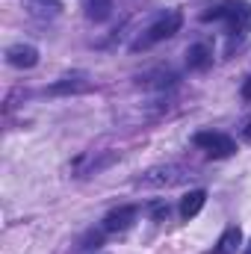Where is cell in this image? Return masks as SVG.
I'll return each mask as SVG.
<instances>
[{"label":"cell","instance_id":"cell-7","mask_svg":"<svg viewBox=\"0 0 251 254\" xmlns=\"http://www.w3.org/2000/svg\"><path fill=\"white\" fill-rule=\"evenodd\" d=\"M204 201H207V192H204V190L187 192V195L181 198V216H184V219L198 216V213H201V207H204Z\"/></svg>","mask_w":251,"mask_h":254},{"label":"cell","instance_id":"cell-4","mask_svg":"<svg viewBox=\"0 0 251 254\" xmlns=\"http://www.w3.org/2000/svg\"><path fill=\"white\" fill-rule=\"evenodd\" d=\"M187 178V169L184 166H157V169H148L142 178H136V187H172V184H181Z\"/></svg>","mask_w":251,"mask_h":254},{"label":"cell","instance_id":"cell-3","mask_svg":"<svg viewBox=\"0 0 251 254\" xmlns=\"http://www.w3.org/2000/svg\"><path fill=\"white\" fill-rule=\"evenodd\" d=\"M201 151H207L210 157H231L234 151H237V142L231 139V136H225V133H213V130H201V133H195V139H192Z\"/></svg>","mask_w":251,"mask_h":254},{"label":"cell","instance_id":"cell-13","mask_svg":"<svg viewBox=\"0 0 251 254\" xmlns=\"http://www.w3.org/2000/svg\"><path fill=\"white\" fill-rule=\"evenodd\" d=\"M151 216H154V222H166L169 219V204H163V201L151 204Z\"/></svg>","mask_w":251,"mask_h":254},{"label":"cell","instance_id":"cell-14","mask_svg":"<svg viewBox=\"0 0 251 254\" xmlns=\"http://www.w3.org/2000/svg\"><path fill=\"white\" fill-rule=\"evenodd\" d=\"M243 98H246V101H251V77L243 83Z\"/></svg>","mask_w":251,"mask_h":254},{"label":"cell","instance_id":"cell-10","mask_svg":"<svg viewBox=\"0 0 251 254\" xmlns=\"http://www.w3.org/2000/svg\"><path fill=\"white\" fill-rule=\"evenodd\" d=\"M24 6L33 12V15H39V18H54V15H60V0H24Z\"/></svg>","mask_w":251,"mask_h":254},{"label":"cell","instance_id":"cell-16","mask_svg":"<svg viewBox=\"0 0 251 254\" xmlns=\"http://www.w3.org/2000/svg\"><path fill=\"white\" fill-rule=\"evenodd\" d=\"M249 254H251V252H249Z\"/></svg>","mask_w":251,"mask_h":254},{"label":"cell","instance_id":"cell-11","mask_svg":"<svg viewBox=\"0 0 251 254\" xmlns=\"http://www.w3.org/2000/svg\"><path fill=\"white\" fill-rule=\"evenodd\" d=\"M83 89H89V83H86L83 77H63V80L54 83L48 92H51V95H68V92H83Z\"/></svg>","mask_w":251,"mask_h":254},{"label":"cell","instance_id":"cell-5","mask_svg":"<svg viewBox=\"0 0 251 254\" xmlns=\"http://www.w3.org/2000/svg\"><path fill=\"white\" fill-rule=\"evenodd\" d=\"M136 216H139V210L136 207H119V210H113V213H107V219H104V231H110V234H119V231H127L133 222H136Z\"/></svg>","mask_w":251,"mask_h":254},{"label":"cell","instance_id":"cell-9","mask_svg":"<svg viewBox=\"0 0 251 254\" xmlns=\"http://www.w3.org/2000/svg\"><path fill=\"white\" fill-rule=\"evenodd\" d=\"M210 63H213V51H210L207 45H192V48L187 51V65L189 68L201 71V68H207Z\"/></svg>","mask_w":251,"mask_h":254},{"label":"cell","instance_id":"cell-2","mask_svg":"<svg viewBox=\"0 0 251 254\" xmlns=\"http://www.w3.org/2000/svg\"><path fill=\"white\" fill-rule=\"evenodd\" d=\"M181 24H184V15L172 9V12H166L163 18H157V21L145 30V36H142L133 48L139 51V48H151V45H157V42H166V39H172V36L181 30Z\"/></svg>","mask_w":251,"mask_h":254},{"label":"cell","instance_id":"cell-12","mask_svg":"<svg viewBox=\"0 0 251 254\" xmlns=\"http://www.w3.org/2000/svg\"><path fill=\"white\" fill-rule=\"evenodd\" d=\"M113 15V0H92L86 6V18L89 21H107Z\"/></svg>","mask_w":251,"mask_h":254},{"label":"cell","instance_id":"cell-8","mask_svg":"<svg viewBox=\"0 0 251 254\" xmlns=\"http://www.w3.org/2000/svg\"><path fill=\"white\" fill-rule=\"evenodd\" d=\"M240 246H243V231L234 225V228H228V231L219 237V246H216V252L213 254H234Z\"/></svg>","mask_w":251,"mask_h":254},{"label":"cell","instance_id":"cell-1","mask_svg":"<svg viewBox=\"0 0 251 254\" xmlns=\"http://www.w3.org/2000/svg\"><path fill=\"white\" fill-rule=\"evenodd\" d=\"M204 21H228L234 36H243L251 27V3L249 0H225L213 12H204Z\"/></svg>","mask_w":251,"mask_h":254},{"label":"cell","instance_id":"cell-15","mask_svg":"<svg viewBox=\"0 0 251 254\" xmlns=\"http://www.w3.org/2000/svg\"><path fill=\"white\" fill-rule=\"evenodd\" d=\"M246 139L251 142V122H249V127H246Z\"/></svg>","mask_w":251,"mask_h":254},{"label":"cell","instance_id":"cell-6","mask_svg":"<svg viewBox=\"0 0 251 254\" xmlns=\"http://www.w3.org/2000/svg\"><path fill=\"white\" fill-rule=\"evenodd\" d=\"M6 60H9V65H15V68H33V65L39 63V51L33 45H12L6 51Z\"/></svg>","mask_w":251,"mask_h":254}]
</instances>
